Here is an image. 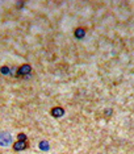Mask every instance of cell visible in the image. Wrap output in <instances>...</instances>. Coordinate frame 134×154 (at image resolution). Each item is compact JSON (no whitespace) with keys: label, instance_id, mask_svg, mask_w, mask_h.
I'll return each mask as SVG.
<instances>
[{"label":"cell","instance_id":"obj_2","mask_svg":"<svg viewBox=\"0 0 134 154\" xmlns=\"http://www.w3.org/2000/svg\"><path fill=\"white\" fill-rule=\"evenodd\" d=\"M32 72V66L29 63H24L21 65L19 69H17V76H25V75H29Z\"/></svg>","mask_w":134,"mask_h":154},{"label":"cell","instance_id":"obj_8","mask_svg":"<svg viewBox=\"0 0 134 154\" xmlns=\"http://www.w3.org/2000/svg\"><path fill=\"white\" fill-rule=\"evenodd\" d=\"M17 138H19V141H28V137L25 133H19L17 134Z\"/></svg>","mask_w":134,"mask_h":154},{"label":"cell","instance_id":"obj_9","mask_svg":"<svg viewBox=\"0 0 134 154\" xmlns=\"http://www.w3.org/2000/svg\"><path fill=\"white\" fill-rule=\"evenodd\" d=\"M112 113H113V111H112V109H107V111H105V117H111Z\"/></svg>","mask_w":134,"mask_h":154},{"label":"cell","instance_id":"obj_1","mask_svg":"<svg viewBox=\"0 0 134 154\" xmlns=\"http://www.w3.org/2000/svg\"><path fill=\"white\" fill-rule=\"evenodd\" d=\"M12 143V136L8 132L0 133V146H8Z\"/></svg>","mask_w":134,"mask_h":154},{"label":"cell","instance_id":"obj_7","mask_svg":"<svg viewBox=\"0 0 134 154\" xmlns=\"http://www.w3.org/2000/svg\"><path fill=\"white\" fill-rule=\"evenodd\" d=\"M0 72H2L3 75H8L9 74V67L8 66H3V67L0 69Z\"/></svg>","mask_w":134,"mask_h":154},{"label":"cell","instance_id":"obj_5","mask_svg":"<svg viewBox=\"0 0 134 154\" xmlns=\"http://www.w3.org/2000/svg\"><path fill=\"white\" fill-rule=\"evenodd\" d=\"M87 33V29L83 26H78L75 29V32H74V36H75L78 40H82V38H84V36H86Z\"/></svg>","mask_w":134,"mask_h":154},{"label":"cell","instance_id":"obj_6","mask_svg":"<svg viewBox=\"0 0 134 154\" xmlns=\"http://www.w3.org/2000/svg\"><path fill=\"white\" fill-rule=\"evenodd\" d=\"M40 149L41 150H49V142L47 141H41L40 142Z\"/></svg>","mask_w":134,"mask_h":154},{"label":"cell","instance_id":"obj_3","mask_svg":"<svg viewBox=\"0 0 134 154\" xmlns=\"http://www.w3.org/2000/svg\"><path fill=\"white\" fill-rule=\"evenodd\" d=\"M28 146H29L28 141H19V140H17L16 142H13L12 149L15 150V152H23V150L28 149Z\"/></svg>","mask_w":134,"mask_h":154},{"label":"cell","instance_id":"obj_4","mask_svg":"<svg viewBox=\"0 0 134 154\" xmlns=\"http://www.w3.org/2000/svg\"><path fill=\"white\" fill-rule=\"evenodd\" d=\"M50 113H51V116H53V117H55V119H59V117H62L63 115H65V109H63L62 107L57 106V107L51 108Z\"/></svg>","mask_w":134,"mask_h":154}]
</instances>
